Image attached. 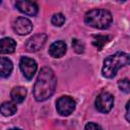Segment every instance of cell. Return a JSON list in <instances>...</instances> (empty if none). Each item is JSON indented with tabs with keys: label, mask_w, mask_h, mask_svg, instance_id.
<instances>
[{
	"label": "cell",
	"mask_w": 130,
	"mask_h": 130,
	"mask_svg": "<svg viewBox=\"0 0 130 130\" xmlns=\"http://www.w3.org/2000/svg\"><path fill=\"white\" fill-rule=\"evenodd\" d=\"M118 86L119 88L124 91V92H130V79L128 78H124V79H121L119 82H118Z\"/></svg>",
	"instance_id": "e0dca14e"
},
{
	"label": "cell",
	"mask_w": 130,
	"mask_h": 130,
	"mask_svg": "<svg viewBox=\"0 0 130 130\" xmlns=\"http://www.w3.org/2000/svg\"><path fill=\"white\" fill-rule=\"evenodd\" d=\"M126 120L128 122H130V101H128V103L126 104V114H125Z\"/></svg>",
	"instance_id": "ffe728a7"
},
{
	"label": "cell",
	"mask_w": 130,
	"mask_h": 130,
	"mask_svg": "<svg viewBox=\"0 0 130 130\" xmlns=\"http://www.w3.org/2000/svg\"><path fill=\"white\" fill-rule=\"evenodd\" d=\"M26 93H27V90L25 87L23 86H16L14 87L11 92H10V96L12 99V101L15 103V104H19V103H22L26 96Z\"/></svg>",
	"instance_id": "4fadbf2b"
},
{
	"label": "cell",
	"mask_w": 130,
	"mask_h": 130,
	"mask_svg": "<svg viewBox=\"0 0 130 130\" xmlns=\"http://www.w3.org/2000/svg\"><path fill=\"white\" fill-rule=\"evenodd\" d=\"M110 41V37L109 36H102V35H95L93 36V41H92V45L98 49V50H102L103 47Z\"/></svg>",
	"instance_id": "9a60e30c"
},
{
	"label": "cell",
	"mask_w": 130,
	"mask_h": 130,
	"mask_svg": "<svg viewBox=\"0 0 130 130\" xmlns=\"http://www.w3.org/2000/svg\"><path fill=\"white\" fill-rule=\"evenodd\" d=\"M85 130H103L102 127L93 122H89L85 125Z\"/></svg>",
	"instance_id": "d6986e66"
},
{
	"label": "cell",
	"mask_w": 130,
	"mask_h": 130,
	"mask_svg": "<svg viewBox=\"0 0 130 130\" xmlns=\"http://www.w3.org/2000/svg\"><path fill=\"white\" fill-rule=\"evenodd\" d=\"M8 130H21L20 128H10V129H8Z\"/></svg>",
	"instance_id": "44dd1931"
},
{
	"label": "cell",
	"mask_w": 130,
	"mask_h": 130,
	"mask_svg": "<svg viewBox=\"0 0 130 130\" xmlns=\"http://www.w3.org/2000/svg\"><path fill=\"white\" fill-rule=\"evenodd\" d=\"M47 42V35L38 34L27 40L25 43V49L27 52H37L41 50Z\"/></svg>",
	"instance_id": "52a82bcc"
},
{
	"label": "cell",
	"mask_w": 130,
	"mask_h": 130,
	"mask_svg": "<svg viewBox=\"0 0 130 130\" xmlns=\"http://www.w3.org/2000/svg\"><path fill=\"white\" fill-rule=\"evenodd\" d=\"M12 69H13L12 62L6 57H1V59H0V75H1V77L6 78V77L10 76Z\"/></svg>",
	"instance_id": "7c38bea8"
},
{
	"label": "cell",
	"mask_w": 130,
	"mask_h": 130,
	"mask_svg": "<svg viewBox=\"0 0 130 130\" xmlns=\"http://www.w3.org/2000/svg\"><path fill=\"white\" fill-rule=\"evenodd\" d=\"M67 51V46L63 41L54 42L49 48V54L53 58H61Z\"/></svg>",
	"instance_id": "30bf717a"
},
{
	"label": "cell",
	"mask_w": 130,
	"mask_h": 130,
	"mask_svg": "<svg viewBox=\"0 0 130 130\" xmlns=\"http://www.w3.org/2000/svg\"><path fill=\"white\" fill-rule=\"evenodd\" d=\"M51 21L55 26H62L65 22V16L62 13H56L52 16Z\"/></svg>",
	"instance_id": "2e32d148"
},
{
	"label": "cell",
	"mask_w": 130,
	"mask_h": 130,
	"mask_svg": "<svg viewBox=\"0 0 130 130\" xmlns=\"http://www.w3.org/2000/svg\"><path fill=\"white\" fill-rule=\"evenodd\" d=\"M113 105H114V96L110 92L100 93L94 102V106L96 110L104 114L109 113L112 110Z\"/></svg>",
	"instance_id": "277c9868"
},
{
	"label": "cell",
	"mask_w": 130,
	"mask_h": 130,
	"mask_svg": "<svg viewBox=\"0 0 130 130\" xmlns=\"http://www.w3.org/2000/svg\"><path fill=\"white\" fill-rule=\"evenodd\" d=\"M16 43L11 38H3L0 42V52L1 54H11L15 51Z\"/></svg>",
	"instance_id": "8fae6325"
},
{
	"label": "cell",
	"mask_w": 130,
	"mask_h": 130,
	"mask_svg": "<svg viewBox=\"0 0 130 130\" xmlns=\"http://www.w3.org/2000/svg\"><path fill=\"white\" fill-rule=\"evenodd\" d=\"M13 29L17 35L24 36L32 30V24L26 17H18L13 22Z\"/></svg>",
	"instance_id": "ba28073f"
},
{
	"label": "cell",
	"mask_w": 130,
	"mask_h": 130,
	"mask_svg": "<svg viewBox=\"0 0 130 130\" xmlns=\"http://www.w3.org/2000/svg\"><path fill=\"white\" fill-rule=\"evenodd\" d=\"M19 67H20V70L23 73L24 77L27 80H30L34 77V75L38 69V64L31 58L22 57L19 61Z\"/></svg>",
	"instance_id": "8992f818"
},
{
	"label": "cell",
	"mask_w": 130,
	"mask_h": 130,
	"mask_svg": "<svg viewBox=\"0 0 130 130\" xmlns=\"http://www.w3.org/2000/svg\"><path fill=\"white\" fill-rule=\"evenodd\" d=\"M57 78L54 71L49 67H43L37 77L34 87V95L36 101L44 102L48 100L55 91Z\"/></svg>",
	"instance_id": "6da1fadb"
},
{
	"label": "cell",
	"mask_w": 130,
	"mask_h": 130,
	"mask_svg": "<svg viewBox=\"0 0 130 130\" xmlns=\"http://www.w3.org/2000/svg\"><path fill=\"white\" fill-rule=\"evenodd\" d=\"M113 17L110 11L106 9H92L86 12L84 21L87 25L99 29H106L112 23Z\"/></svg>",
	"instance_id": "3957f363"
},
{
	"label": "cell",
	"mask_w": 130,
	"mask_h": 130,
	"mask_svg": "<svg viewBox=\"0 0 130 130\" xmlns=\"http://www.w3.org/2000/svg\"><path fill=\"white\" fill-rule=\"evenodd\" d=\"M15 6L20 12L29 16H35L39 11V7L37 3L31 1H16Z\"/></svg>",
	"instance_id": "9c48e42d"
},
{
	"label": "cell",
	"mask_w": 130,
	"mask_h": 130,
	"mask_svg": "<svg viewBox=\"0 0 130 130\" xmlns=\"http://www.w3.org/2000/svg\"><path fill=\"white\" fill-rule=\"evenodd\" d=\"M16 105L14 102H5L1 105V114L5 117L12 116L16 113Z\"/></svg>",
	"instance_id": "5bb4252c"
},
{
	"label": "cell",
	"mask_w": 130,
	"mask_h": 130,
	"mask_svg": "<svg viewBox=\"0 0 130 130\" xmlns=\"http://www.w3.org/2000/svg\"><path fill=\"white\" fill-rule=\"evenodd\" d=\"M127 65H130V54L117 52L116 54L111 55L104 60L102 73L106 78H113L121 67Z\"/></svg>",
	"instance_id": "7a4b0ae2"
},
{
	"label": "cell",
	"mask_w": 130,
	"mask_h": 130,
	"mask_svg": "<svg viewBox=\"0 0 130 130\" xmlns=\"http://www.w3.org/2000/svg\"><path fill=\"white\" fill-rule=\"evenodd\" d=\"M75 101L69 95H63L56 102L57 112L62 116H69L75 109Z\"/></svg>",
	"instance_id": "5b68a950"
},
{
	"label": "cell",
	"mask_w": 130,
	"mask_h": 130,
	"mask_svg": "<svg viewBox=\"0 0 130 130\" xmlns=\"http://www.w3.org/2000/svg\"><path fill=\"white\" fill-rule=\"evenodd\" d=\"M72 47L74 49V51L78 54H81L84 52V45L83 43H81L79 40L77 39H73L72 40Z\"/></svg>",
	"instance_id": "ac0fdd59"
}]
</instances>
